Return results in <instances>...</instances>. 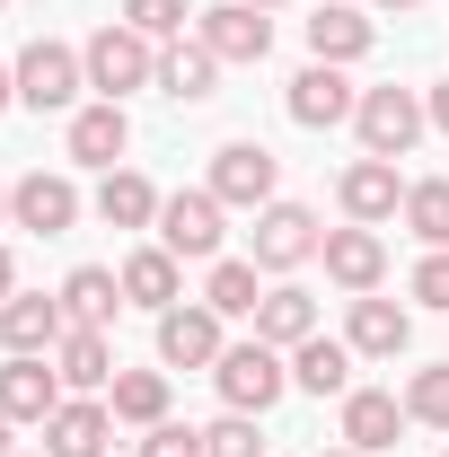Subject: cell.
Instances as JSON below:
<instances>
[{"label": "cell", "instance_id": "6da1fadb", "mask_svg": "<svg viewBox=\"0 0 449 457\" xmlns=\"http://www.w3.org/2000/svg\"><path fill=\"white\" fill-rule=\"evenodd\" d=\"M80 62H89V88H97V97H114V106H123L132 88H159V45H150L141 27H123V18H114V27H97V36L80 45Z\"/></svg>", "mask_w": 449, "mask_h": 457}, {"label": "cell", "instance_id": "7a4b0ae2", "mask_svg": "<svg viewBox=\"0 0 449 457\" xmlns=\"http://www.w3.org/2000/svg\"><path fill=\"white\" fill-rule=\"evenodd\" d=\"M212 378H221V404H229V413H274L282 387H291V361H282L265 335H247V343H229L221 361H212Z\"/></svg>", "mask_w": 449, "mask_h": 457}, {"label": "cell", "instance_id": "3957f363", "mask_svg": "<svg viewBox=\"0 0 449 457\" xmlns=\"http://www.w3.org/2000/svg\"><path fill=\"white\" fill-rule=\"evenodd\" d=\"M18 71V106L36 114H80V88H89V62L71 54V45H54V36H36L27 54L9 62Z\"/></svg>", "mask_w": 449, "mask_h": 457}, {"label": "cell", "instance_id": "277c9868", "mask_svg": "<svg viewBox=\"0 0 449 457\" xmlns=\"http://www.w3.org/2000/svg\"><path fill=\"white\" fill-rule=\"evenodd\" d=\"M318 246H326L318 212H309V203H282V194L256 212V228H247V255H256V273H300Z\"/></svg>", "mask_w": 449, "mask_h": 457}, {"label": "cell", "instance_id": "5b68a950", "mask_svg": "<svg viewBox=\"0 0 449 457\" xmlns=\"http://www.w3.org/2000/svg\"><path fill=\"white\" fill-rule=\"evenodd\" d=\"M423 97L414 88H361V106H352V132H361V159H405L414 141H423Z\"/></svg>", "mask_w": 449, "mask_h": 457}, {"label": "cell", "instance_id": "8992f818", "mask_svg": "<svg viewBox=\"0 0 449 457\" xmlns=\"http://www.w3.org/2000/svg\"><path fill=\"white\" fill-rule=\"evenodd\" d=\"M221 220H229V203L212 185L168 194V203H159V246H168L176 264H221Z\"/></svg>", "mask_w": 449, "mask_h": 457}, {"label": "cell", "instance_id": "52a82bcc", "mask_svg": "<svg viewBox=\"0 0 449 457\" xmlns=\"http://www.w3.org/2000/svg\"><path fill=\"white\" fill-rule=\"evenodd\" d=\"M282 106H291V123L300 132H335V123H352V106H361V88L343 79L335 62H309L291 88H282Z\"/></svg>", "mask_w": 449, "mask_h": 457}, {"label": "cell", "instance_id": "ba28073f", "mask_svg": "<svg viewBox=\"0 0 449 457\" xmlns=\"http://www.w3.org/2000/svg\"><path fill=\"white\" fill-rule=\"evenodd\" d=\"M274 150H265V141H221V150H212V194H221L229 212H265V203H274Z\"/></svg>", "mask_w": 449, "mask_h": 457}, {"label": "cell", "instance_id": "9c48e42d", "mask_svg": "<svg viewBox=\"0 0 449 457\" xmlns=\"http://www.w3.org/2000/svg\"><path fill=\"white\" fill-rule=\"evenodd\" d=\"M62 396L71 387H62V370H45V352H9L0 361V413L9 422H54Z\"/></svg>", "mask_w": 449, "mask_h": 457}, {"label": "cell", "instance_id": "30bf717a", "mask_svg": "<svg viewBox=\"0 0 449 457\" xmlns=\"http://www.w3.org/2000/svg\"><path fill=\"white\" fill-rule=\"evenodd\" d=\"M318 255H326V282L335 290H352V299H370V290L388 282V237H379V228H326V246H318Z\"/></svg>", "mask_w": 449, "mask_h": 457}, {"label": "cell", "instance_id": "8fae6325", "mask_svg": "<svg viewBox=\"0 0 449 457\" xmlns=\"http://www.w3.org/2000/svg\"><path fill=\"white\" fill-rule=\"evenodd\" d=\"M62 150H71V168H123V150H132V114L114 106V97H97V106L71 114V132H62Z\"/></svg>", "mask_w": 449, "mask_h": 457}, {"label": "cell", "instance_id": "7c38bea8", "mask_svg": "<svg viewBox=\"0 0 449 457\" xmlns=\"http://www.w3.org/2000/svg\"><path fill=\"white\" fill-rule=\"evenodd\" d=\"M80 220V185L71 176H18L9 185V228H27V237H62V228Z\"/></svg>", "mask_w": 449, "mask_h": 457}, {"label": "cell", "instance_id": "4fadbf2b", "mask_svg": "<svg viewBox=\"0 0 449 457\" xmlns=\"http://www.w3.org/2000/svg\"><path fill=\"white\" fill-rule=\"evenodd\" d=\"M335 203H343V220H361V228H379L405 212V176H396V159H352V168L335 176Z\"/></svg>", "mask_w": 449, "mask_h": 457}, {"label": "cell", "instance_id": "5bb4252c", "mask_svg": "<svg viewBox=\"0 0 449 457\" xmlns=\"http://www.w3.org/2000/svg\"><path fill=\"white\" fill-rule=\"evenodd\" d=\"M194 36L221 54V71H229V62H265V54H274V18H265V9H247V0L203 9V18H194Z\"/></svg>", "mask_w": 449, "mask_h": 457}, {"label": "cell", "instance_id": "9a60e30c", "mask_svg": "<svg viewBox=\"0 0 449 457\" xmlns=\"http://www.w3.org/2000/svg\"><path fill=\"white\" fill-rule=\"evenodd\" d=\"M62 335H71L62 299H45V290H9L0 299V352H54Z\"/></svg>", "mask_w": 449, "mask_h": 457}, {"label": "cell", "instance_id": "2e32d148", "mask_svg": "<svg viewBox=\"0 0 449 457\" xmlns=\"http://www.w3.org/2000/svg\"><path fill=\"white\" fill-rule=\"evenodd\" d=\"M114 440V404L97 396H62V413L45 422V457H106Z\"/></svg>", "mask_w": 449, "mask_h": 457}, {"label": "cell", "instance_id": "e0dca14e", "mask_svg": "<svg viewBox=\"0 0 449 457\" xmlns=\"http://www.w3.org/2000/svg\"><path fill=\"white\" fill-rule=\"evenodd\" d=\"M229 343H221V317L212 308H168L159 317V361L168 370H212Z\"/></svg>", "mask_w": 449, "mask_h": 457}, {"label": "cell", "instance_id": "ac0fdd59", "mask_svg": "<svg viewBox=\"0 0 449 457\" xmlns=\"http://www.w3.org/2000/svg\"><path fill=\"white\" fill-rule=\"evenodd\" d=\"M396 431H405V404H396L388 387H352V396H343V449L388 457V449H396Z\"/></svg>", "mask_w": 449, "mask_h": 457}, {"label": "cell", "instance_id": "d6986e66", "mask_svg": "<svg viewBox=\"0 0 449 457\" xmlns=\"http://www.w3.org/2000/svg\"><path fill=\"white\" fill-rule=\"evenodd\" d=\"M212 88H221V54H212L203 36H194V45H185V36H176V45H159V97H176V106H203Z\"/></svg>", "mask_w": 449, "mask_h": 457}, {"label": "cell", "instance_id": "ffe728a7", "mask_svg": "<svg viewBox=\"0 0 449 457\" xmlns=\"http://www.w3.org/2000/svg\"><path fill=\"white\" fill-rule=\"evenodd\" d=\"M159 203H168V194L141 168H106L97 176V220L106 228H159Z\"/></svg>", "mask_w": 449, "mask_h": 457}, {"label": "cell", "instance_id": "44dd1931", "mask_svg": "<svg viewBox=\"0 0 449 457\" xmlns=\"http://www.w3.org/2000/svg\"><path fill=\"white\" fill-rule=\"evenodd\" d=\"M54 370H62V387H80V396L114 387V343H106V326H71V335L54 343Z\"/></svg>", "mask_w": 449, "mask_h": 457}, {"label": "cell", "instance_id": "7402d4cb", "mask_svg": "<svg viewBox=\"0 0 449 457\" xmlns=\"http://www.w3.org/2000/svg\"><path fill=\"white\" fill-rule=\"evenodd\" d=\"M370 45H379V27H370L361 9H343V0H326V9L309 18V62H335L343 71V62H361Z\"/></svg>", "mask_w": 449, "mask_h": 457}, {"label": "cell", "instance_id": "603a6c76", "mask_svg": "<svg viewBox=\"0 0 449 457\" xmlns=\"http://www.w3.org/2000/svg\"><path fill=\"white\" fill-rule=\"evenodd\" d=\"M405 335H414V317H405L396 299H379V290H370V299H352V326H343V343H352L361 361H396V352H405Z\"/></svg>", "mask_w": 449, "mask_h": 457}, {"label": "cell", "instance_id": "cb8c5ba5", "mask_svg": "<svg viewBox=\"0 0 449 457\" xmlns=\"http://www.w3.org/2000/svg\"><path fill=\"white\" fill-rule=\"evenodd\" d=\"M256 335L274 343V352H300V343L318 335V299H309L300 282H274L265 299H256Z\"/></svg>", "mask_w": 449, "mask_h": 457}, {"label": "cell", "instance_id": "d4e9b609", "mask_svg": "<svg viewBox=\"0 0 449 457\" xmlns=\"http://www.w3.org/2000/svg\"><path fill=\"white\" fill-rule=\"evenodd\" d=\"M352 343H335V335H309L300 352H291V387H309V396H352Z\"/></svg>", "mask_w": 449, "mask_h": 457}, {"label": "cell", "instance_id": "484cf974", "mask_svg": "<svg viewBox=\"0 0 449 457\" xmlns=\"http://www.w3.org/2000/svg\"><path fill=\"white\" fill-rule=\"evenodd\" d=\"M185 273H176L168 246H141V255H123V308H150V317H168Z\"/></svg>", "mask_w": 449, "mask_h": 457}, {"label": "cell", "instance_id": "4316f807", "mask_svg": "<svg viewBox=\"0 0 449 457\" xmlns=\"http://www.w3.org/2000/svg\"><path fill=\"white\" fill-rule=\"evenodd\" d=\"M114 308H123V273H106V264H80V273L62 282V317H71V326H106Z\"/></svg>", "mask_w": 449, "mask_h": 457}, {"label": "cell", "instance_id": "83f0119b", "mask_svg": "<svg viewBox=\"0 0 449 457\" xmlns=\"http://www.w3.org/2000/svg\"><path fill=\"white\" fill-rule=\"evenodd\" d=\"M106 404H114V422H168V370H114V387H106Z\"/></svg>", "mask_w": 449, "mask_h": 457}, {"label": "cell", "instance_id": "f1b7e54d", "mask_svg": "<svg viewBox=\"0 0 449 457\" xmlns=\"http://www.w3.org/2000/svg\"><path fill=\"white\" fill-rule=\"evenodd\" d=\"M256 299H265L256 255H221V264H212V282H203V308H212V317H256Z\"/></svg>", "mask_w": 449, "mask_h": 457}, {"label": "cell", "instance_id": "f546056e", "mask_svg": "<svg viewBox=\"0 0 449 457\" xmlns=\"http://www.w3.org/2000/svg\"><path fill=\"white\" fill-rule=\"evenodd\" d=\"M405 228H414L423 246H449V176H423V185H405Z\"/></svg>", "mask_w": 449, "mask_h": 457}, {"label": "cell", "instance_id": "4dcf8cb0", "mask_svg": "<svg viewBox=\"0 0 449 457\" xmlns=\"http://www.w3.org/2000/svg\"><path fill=\"white\" fill-rule=\"evenodd\" d=\"M185 18H203V9H194V0H123V27H141L150 45H176Z\"/></svg>", "mask_w": 449, "mask_h": 457}, {"label": "cell", "instance_id": "1f68e13d", "mask_svg": "<svg viewBox=\"0 0 449 457\" xmlns=\"http://www.w3.org/2000/svg\"><path fill=\"white\" fill-rule=\"evenodd\" d=\"M405 422L449 431V361H441V370H414V387H405Z\"/></svg>", "mask_w": 449, "mask_h": 457}, {"label": "cell", "instance_id": "d6a6232c", "mask_svg": "<svg viewBox=\"0 0 449 457\" xmlns=\"http://www.w3.org/2000/svg\"><path fill=\"white\" fill-rule=\"evenodd\" d=\"M203 457H265V440H256V413H221V422L203 431Z\"/></svg>", "mask_w": 449, "mask_h": 457}, {"label": "cell", "instance_id": "836d02e7", "mask_svg": "<svg viewBox=\"0 0 449 457\" xmlns=\"http://www.w3.org/2000/svg\"><path fill=\"white\" fill-rule=\"evenodd\" d=\"M405 290H414L423 308H441V317H449V246H432V255L414 264V282H405Z\"/></svg>", "mask_w": 449, "mask_h": 457}, {"label": "cell", "instance_id": "e575fe53", "mask_svg": "<svg viewBox=\"0 0 449 457\" xmlns=\"http://www.w3.org/2000/svg\"><path fill=\"white\" fill-rule=\"evenodd\" d=\"M141 457H203V431H185V422H150V431H141Z\"/></svg>", "mask_w": 449, "mask_h": 457}, {"label": "cell", "instance_id": "d590c367", "mask_svg": "<svg viewBox=\"0 0 449 457\" xmlns=\"http://www.w3.org/2000/svg\"><path fill=\"white\" fill-rule=\"evenodd\" d=\"M423 114H432V132H449V79L432 88V97H423Z\"/></svg>", "mask_w": 449, "mask_h": 457}, {"label": "cell", "instance_id": "8d00e7d4", "mask_svg": "<svg viewBox=\"0 0 449 457\" xmlns=\"http://www.w3.org/2000/svg\"><path fill=\"white\" fill-rule=\"evenodd\" d=\"M9 290H18V255L0 246V299H9Z\"/></svg>", "mask_w": 449, "mask_h": 457}, {"label": "cell", "instance_id": "74e56055", "mask_svg": "<svg viewBox=\"0 0 449 457\" xmlns=\"http://www.w3.org/2000/svg\"><path fill=\"white\" fill-rule=\"evenodd\" d=\"M18 106V71H0V114Z\"/></svg>", "mask_w": 449, "mask_h": 457}, {"label": "cell", "instance_id": "f35d334b", "mask_svg": "<svg viewBox=\"0 0 449 457\" xmlns=\"http://www.w3.org/2000/svg\"><path fill=\"white\" fill-rule=\"evenodd\" d=\"M0 228H9V185H0Z\"/></svg>", "mask_w": 449, "mask_h": 457}, {"label": "cell", "instance_id": "ab89813d", "mask_svg": "<svg viewBox=\"0 0 449 457\" xmlns=\"http://www.w3.org/2000/svg\"><path fill=\"white\" fill-rule=\"evenodd\" d=\"M379 9H423V0H379Z\"/></svg>", "mask_w": 449, "mask_h": 457}, {"label": "cell", "instance_id": "60d3db41", "mask_svg": "<svg viewBox=\"0 0 449 457\" xmlns=\"http://www.w3.org/2000/svg\"><path fill=\"white\" fill-rule=\"evenodd\" d=\"M0 457H9V413H0Z\"/></svg>", "mask_w": 449, "mask_h": 457}, {"label": "cell", "instance_id": "b9f144b4", "mask_svg": "<svg viewBox=\"0 0 449 457\" xmlns=\"http://www.w3.org/2000/svg\"><path fill=\"white\" fill-rule=\"evenodd\" d=\"M247 9H291V0H247Z\"/></svg>", "mask_w": 449, "mask_h": 457}, {"label": "cell", "instance_id": "7bdbcfd3", "mask_svg": "<svg viewBox=\"0 0 449 457\" xmlns=\"http://www.w3.org/2000/svg\"><path fill=\"white\" fill-rule=\"evenodd\" d=\"M318 457H361V449H318Z\"/></svg>", "mask_w": 449, "mask_h": 457}, {"label": "cell", "instance_id": "ee69618b", "mask_svg": "<svg viewBox=\"0 0 449 457\" xmlns=\"http://www.w3.org/2000/svg\"><path fill=\"white\" fill-rule=\"evenodd\" d=\"M0 9H9V0H0Z\"/></svg>", "mask_w": 449, "mask_h": 457}, {"label": "cell", "instance_id": "f6af8a7d", "mask_svg": "<svg viewBox=\"0 0 449 457\" xmlns=\"http://www.w3.org/2000/svg\"><path fill=\"white\" fill-rule=\"evenodd\" d=\"M36 457H45V449H36Z\"/></svg>", "mask_w": 449, "mask_h": 457}, {"label": "cell", "instance_id": "bcb514c9", "mask_svg": "<svg viewBox=\"0 0 449 457\" xmlns=\"http://www.w3.org/2000/svg\"><path fill=\"white\" fill-rule=\"evenodd\" d=\"M441 457H449V449H441Z\"/></svg>", "mask_w": 449, "mask_h": 457}]
</instances>
